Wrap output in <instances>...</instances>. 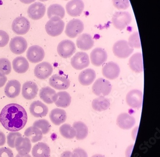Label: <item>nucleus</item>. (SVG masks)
<instances>
[{
    "instance_id": "obj_16",
    "label": "nucleus",
    "mask_w": 160,
    "mask_h": 157,
    "mask_svg": "<svg viewBox=\"0 0 160 157\" xmlns=\"http://www.w3.org/2000/svg\"><path fill=\"white\" fill-rule=\"evenodd\" d=\"M102 73L105 78L110 80L116 79L120 73V69L117 63L110 62L103 66Z\"/></svg>"
},
{
    "instance_id": "obj_37",
    "label": "nucleus",
    "mask_w": 160,
    "mask_h": 157,
    "mask_svg": "<svg viewBox=\"0 0 160 157\" xmlns=\"http://www.w3.org/2000/svg\"><path fill=\"white\" fill-rule=\"evenodd\" d=\"M33 126L39 128L42 134H46L50 132L51 126L48 121L45 119H39L35 121L33 124Z\"/></svg>"
},
{
    "instance_id": "obj_11",
    "label": "nucleus",
    "mask_w": 160,
    "mask_h": 157,
    "mask_svg": "<svg viewBox=\"0 0 160 157\" xmlns=\"http://www.w3.org/2000/svg\"><path fill=\"white\" fill-rule=\"evenodd\" d=\"M9 47L11 51L15 54H22L27 49V42L23 37H15L11 40Z\"/></svg>"
},
{
    "instance_id": "obj_24",
    "label": "nucleus",
    "mask_w": 160,
    "mask_h": 157,
    "mask_svg": "<svg viewBox=\"0 0 160 157\" xmlns=\"http://www.w3.org/2000/svg\"><path fill=\"white\" fill-rule=\"evenodd\" d=\"M129 65L130 69L134 72L137 73L143 72L144 67L142 53H136L133 55L129 59Z\"/></svg>"
},
{
    "instance_id": "obj_21",
    "label": "nucleus",
    "mask_w": 160,
    "mask_h": 157,
    "mask_svg": "<svg viewBox=\"0 0 160 157\" xmlns=\"http://www.w3.org/2000/svg\"><path fill=\"white\" fill-rule=\"evenodd\" d=\"M117 122V124L121 129L129 130L135 125L136 119L129 114L123 113L118 116Z\"/></svg>"
},
{
    "instance_id": "obj_48",
    "label": "nucleus",
    "mask_w": 160,
    "mask_h": 157,
    "mask_svg": "<svg viewBox=\"0 0 160 157\" xmlns=\"http://www.w3.org/2000/svg\"><path fill=\"white\" fill-rule=\"evenodd\" d=\"M19 1L24 4H30L34 2L36 0H19Z\"/></svg>"
},
{
    "instance_id": "obj_27",
    "label": "nucleus",
    "mask_w": 160,
    "mask_h": 157,
    "mask_svg": "<svg viewBox=\"0 0 160 157\" xmlns=\"http://www.w3.org/2000/svg\"><path fill=\"white\" fill-rule=\"evenodd\" d=\"M49 116L52 122L56 126L60 125L65 122L67 118L66 111L60 108H55L52 110Z\"/></svg>"
},
{
    "instance_id": "obj_26",
    "label": "nucleus",
    "mask_w": 160,
    "mask_h": 157,
    "mask_svg": "<svg viewBox=\"0 0 160 157\" xmlns=\"http://www.w3.org/2000/svg\"><path fill=\"white\" fill-rule=\"evenodd\" d=\"M96 77L95 72L92 69L82 71L78 76V81L83 86H88L93 82Z\"/></svg>"
},
{
    "instance_id": "obj_2",
    "label": "nucleus",
    "mask_w": 160,
    "mask_h": 157,
    "mask_svg": "<svg viewBox=\"0 0 160 157\" xmlns=\"http://www.w3.org/2000/svg\"><path fill=\"white\" fill-rule=\"evenodd\" d=\"M65 23L60 17L54 16L50 19L45 25L47 34L52 37L58 36L63 31Z\"/></svg>"
},
{
    "instance_id": "obj_19",
    "label": "nucleus",
    "mask_w": 160,
    "mask_h": 157,
    "mask_svg": "<svg viewBox=\"0 0 160 157\" xmlns=\"http://www.w3.org/2000/svg\"><path fill=\"white\" fill-rule=\"evenodd\" d=\"M39 89L35 82L31 81L26 82L22 86V94L25 99L31 100L36 97Z\"/></svg>"
},
{
    "instance_id": "obj_6",
    "label": "nucleus",
    "mask_w": 160,
    "mask_h": 157,
    "mask_svg": "<svg viewBox=\"0 0 160 157\" xmlns=\"http://www.w3.org/2000/svg\"><path fill=\"white\" fill-rule=\"evenodd\" d=\"M84 29L83 22L79 19H73L69 21L66 26L65 33L71 38H74L81 34Z\"/></svg>"
},
{
    "instance_id": "obj_40",
    "label": "nucleus",
    "mask_w": 160,
    "mask_h": 157,
    "mask_svg": "<svg viewBox=\"0 0 160 157\" xmlns=\"http://www.w3.org/2000/svg\"><path fill=\"white\" fill-rule=\"evenodd\" d=\"M113 6L118 10H126L130 6L129 0H112Z\"/></svg>"
},
{
    "instance_id": "obj_14",
    "label": "nucleus",
    "mask_w": 160,
    "mask_h": 157,
    "mask_svg": "<svg viewBox=\"0 0 160 157\" xmlns=\"http://www.w3.org/2000/svg\"><path fill=\"white\" fill-rule=\"evenodd\" d=\"M46 6L41 2H36L29 6L28 9V17L33 20H39L44 16Z\"/></svg>"
},
{
    "instance_id": "obj_23",
    "label": "nucleus",
    "mask_w": 160,
    "mask_h": 157,
    "mask_svg": "<svg viewBox=\"0 0 160 157\" xmlns=\"http://www.w3.org/2000/svg\"><path fill=\"white\" fill-rule=\"evenodd\" d=\"M15 147L19 154H28L31 151L32 145L28 138L20 136L16 138Z\"/></svg>"
},
{
    "instance_id": "obj_49",
    "label": "nucleus",
    "mask_w": 160,
    "mask_h": 157,
    "mask_svg": "<svg viewBox=\"0 0 160 157\" xmlns=\"http://www.w3.org/2000/svg\"><path fill=\"white\" fill-rule=\"evenodd\" d=\"M16 157H32L29 154H21L18 153Z\"/></svg>"
},
{
    "instance_id": "obj_41",
    "label": "nucleus",
    "mask_w": 160,
    "mask_h": 157,
    "mask_svg": "<svg viewBox=\"0 0 160 157\" xmlns=\"http://www.w3.org/2000/svg\"><path fill=\"white\" fill-rule=\"evenodd\" d=\"M22 136V134L18 132H11L7 136V143L9 147L15 148V142L16 138Z\"/></svg>"
},
{
    "instance_id": "obj_22",
    "label": "nucleus",
    "mask_w": 160,
    "mask_h": 157,
    "mask_svg": "<svg viewBox=\"0 0 160 157\" xmlns=\"http://www.w3.org/2000/svg\"><path fill=\"white\" fill-rule=\"evenodd\" d=\"M21 87V83L18 81L11 80L6 84L4 88V93L9 98H15L20 94Z\"/></svg>"
},
{
    "instance_id": "obj_17",
    "label": "nucleus",
    "mask_w": 160,
    "mask_h": 157,
    "mask_svg": "<svg viewBox=\"0 0 160 157\" xmlns=\"http://www.w3.org/2000/svg\"><path fill=\"white\" fill-rule=\"evenodd\" d=\"M84 3L82 0H71L66 5L67 13L71 17L80 16L84 9Z\"/></svg>"
},
{
    "instance_id": "obj_50",
    "label": "nucleus",
    "mask_w": 160,
    "mask_h": 157,
    "mask_svg": "<svg viewBox=\"0 0 160 157\" xmlns=\"http://www.w3.org/2000/svg\"><path fill=\"white\" fill-rule=\"evenodd\" d=\"M92 157H105V156L101 155V154H95V155L92 156Z\"/></svg>"
},
{
    "instance_id": "obj_51",
    "label": "nucleus",
    "mask_w": 160,
    "mask_h": 157,
    "mask_svg": "<svg viewBox=\"0 0 160 157\" xmlns=\"http://www.w3.org/2000/svg\"><path fill=\"white\" fill-rule=\"evenodd\" d=\"M39 1L41 2H46L48 1V0H39Z\"/></svg>"
},
{
    "instance_id": "obj_10",
    "label": "nucleus",
    "mask_w": 160,
    "mask_h": 157,
    "mask_svg": "<svg viewBox=\"0 0 160 157\" xmlns=\"http://www.w3.org/2000/svg\"><path fill=\"white\" fill-rule=\"evenodd\" d=\"M89 56L84 52H78L72 57L71 64L74 69L81 70L89 65Z\"/></svg>"
},
{
    "instance_id": "obj_28",
    "label": "nucleus",
    "mask_w": 160,
    "mask_h": 157,
    "mask_svg": "<svg viewBox=\"0 0 160 157\" xmlns=\"http://www.w3.org/2000/svg\"><path fill=\"white\" fill-rule=\"evenodd\" d=\"M51 149L47 143L39 142L34 145L32 150L33 157H49Z\"/></svg>"
},
{
    "instance_id": "obj_35",
    "label": "nucleus",
    "mask_w": 160,
    "mask_h": 157,
    "mask_svg": "<svg viewBox=\"0 0 160 157\" xmlns=\"http://www.w3.org/2000/svg\"><path fill=\"white\" fill-rule=\"evenodd\" d=\"M47 15L49 19L54 16H57L61 19H63L65 16V9L60 4H52L47 10Z\"/></svg>"
},
{
    "instance_id": "obj_52",
    "label": "nucleus",
    "mask_w": 160,
    "mask_h": 157,
    "mask_svg": "<svg viewBox=\"0 0 160 157\" xmlns=\"http://www.w3.org/2000/svg\"><path fill=\"white\" fill-rule=\"evenodd\" d=\"M64 1H68V0H64Z\"/></svg>"
},
{
    "instance_id": "obj_38",
    "label": "nucleus",
    "mask_w": 160,
    "mask_h": 157,
    "mask_svg": "<svg viewBox=\"0 0 160 157\" xmlns=\"http://www.w3.org/2000/svg\"><path fill=\"white\" fill-rule=\"evenodd\" d=\"M12 70V65L9 60L6 58L0 59V73L8 75Z\"/></svg>"
},
{
    "instance_id": "obj_25",
    "label": "nucleus",
    "mask_w": 160,
    "mask_h": 157,
    "mask_svg": "<svg viewBox=\"0 0 160 157\" xmlns=\"http://www.w3.org/2000/svg\"><path fill=\"white\" fill-rule=\"evenodd\" d=\"M76 43L79 49L82 50H88L94 46V41L91 35L83 34L78 37Z\"/></svg>"
},
{
    "instance_id": "obj_7",
    "label": "nucleus",
    "mask_w": 160,
    "mask_h": 157,
    "mask_svg": "<svg viewBox=\"0 0 160 157\" xmlns=\"http://www.w3.org/2000/svg\"><path fill=\"white\" fill-rule=\"evenodd\" d=\"M30 24L29 20L24 17H18L14 19L12 24L14 33L18 35H24L29 31Z\"/></svg>"
},
{
    "instance_id": "obj_36",
    "label": "nucleus",
    "mask_w": 160,
    "mask_h": 157,
    "mask_svg": "<svg viewBox=\"0 0 160 157\" xmlns=\"http://www.w3.org/2000/svg\"><path fill=\"white\" fill-rule=\"evenodd\" d=\"M60 133L62 136L68 139H72L76 137V132L72 126L64 124L60 127Z\"/></svg>"
},
{
    "instance_id": "obj_15",
    "label": "nucleus",
    "mask_w": 160,
    "mask_h": 157,
    "mask_svg": "<svg viewBox=\"0 0 160 157\" xmlns=\"http://www.w3.org/2000/svg\"><path fill=\"white\" fill-rule=\"evenodd\" d=\"M44 57V50L39 46H30L27 52L28 60L33 63H37L42 62Z\"/></svg>"
},
{
    "instance_id": "obj_46",
    "label": "nucleus",
    "mask_w": 160,
    "mask_h": 157,
    "mask_svg": "<svg viewBox=\"0 0 160 157\" xmlns=\"http://www.w3.org/2000/svg\"><path fill=\"white\" fill-rule=\"evenodd\" d=\"M6 143V137L3 132L0 131V147L2 146Z\"/></svg>"
},
{
    "instance_id": "obj_33",
    "label": "nucleus",
    "mask_w": 160,
    "mask_h": 157,
    "mask_svg": "<svg viewBox=\"0 0 160 157\" xmlns=\"http://www.w3.org/2000/svg\"><path fill=\"white\" fill-rule=\"evenodd\" d=\"M72 127L76 132V139L78 140H84L88 135V130L87 126L82 122H76L73 123Z\"/></svg>"
},
{
    "instance_id": "obj_20",
    "label": "nucleus",
    "mask_w": 160,
    "mask_h": 157,
    "mask_svg": "<svg viewBox=\"0 0 160 157\" xmlns=\"http://www.w3.org/2000/svg\"><path fill=\"white\" fill-rule=\"evenodd\" d=\"M31 114L35 117H42L47 116L48 107L40 100H36L31 103L29 107Z\"/></svg>"
},
{
    "instance_id": "obj_29",
    "label": "nucleus",
    "mask_w": 160,
    "mask_h": 157,
    "mask_svg": "<svg viewBox=\"0 0 160 157\" xmlns=\"http://www.w3.org/2000/svg\"><path fill=\"white\" fill-rule=\"evenodd\" d=\"M12 65L14 70L18 73H25L29 68L28 61L22 56L18 57L15 58L12 61Z\"/></svg>"
},
{
    "instance_id": "obj_18",
    "label": "nucleus",
    "mask_w": 160,
    "mask_h": 157,
    "mask_svg": "<svg viewBox=\"0 0 160 157\" xmlns=\"http://www.w3.org/2000/svg\"><path fill=\"white\" fill-rule=\"evenodd\" d=\"M92 64L95 66H101L107 61L108 55L103 48L97 47L92 51L90 55Z\"/></svg>"
},
{
    "instance_id": "obj_45",
    "label": "nucleus",
    "mask_w": 160,
    "mask_h": 157,
    "mask_svg": "<svg viewBox=\"0 0 160 157\" xmlns=\"http://www.w3.org/2000/svg\"><path fill=\"white\" fill-rule=\"evenodd\" d=\"M7 80H8V78L6 75L0 73V88L4 86Z\"/></svg>"
},
{
    "instance_id": "obj_9",
    "label": "nucleus",
    "mask_w": 160,
    "mask_h": 157,
    "mask_svg": "<svg viewBox=\"0 0 160 157\" xmlns=\"http://www.w3.org/2000/svg\"><path fill=\"white\" fill-rule=\"evenodd\" d=\"M126 102L128 106L131 108L139 109L142 105V92L138 89L130 90L127 94Z\"/></svg>"
},
{
    "instance_id": "obj_43",
    "label": "nucleus",
    "mask_w": 160,
    "mask_h": 157,
    "mask_svg": "<svg viewBox=\"0 0 160 157\" xmlns=\"http://www.w3.org/2000/svg\"><path fill=\"white\" fill-rule=\"evenodd\" d=\"M0 157H14V154L11 149L2 147L0 148Z\"/></svg>"
},
{
    "instance_id": "obj_13",
    "label": "nucleus",
    "mask_w": 160,
    "mask_h": 157,
    "mask_svg": "<svg viewBox=\"0 0 160 157\" xmlns=\"http://www.w3.org/2000/svg\"><path fill=\"white\" fill-rule=\"evenodd\" d=\"M49 84L51 87L58 90H66L70 87V82L67 77L60 74L52 75L49 79Z\"/></svg>"
},
{
    "instance_id": "obj_4",
    "label": "nucleus",
    "mask_w": 160,
    "mask_h": 157,
    "mask_svg": "<svg viewBox=\"0 0 160 157\" xmlns=\"http://www.w3.org/2000/svg\"><path fill=\"white\" fill-rule=\"evenodd\" d=\"M112 88V86L109 81L103 78H99L94 83L92 90L95 95L105 97L110 93Z\"/></svg>"
},
{
    "instance_id": "obj_39",
    "label": "nucleus",
    "mask_w": 160,
    "mask_h": 157,
    "mask_svg": "<svg viewBox=\"0 0 160 157\" xmlns=\"http://www.w3.org/2000/svg\"><path fill=\"white\" fill-rule=\"evenodd\" d=\"M128 43L129 46L132 48H141V43H140V37L138 31L134 32L131 34L128 38Z\"/></svg>"
},
{
    "instance_id": "obj_44",
    "label": "nucleus",
    "mask_w": 160,
    "mask_h": 157,
    "mask_svg": "<svg viewBox=\"0 0 160 157\" xmlns=\"http://www.w3.org/2000/svg\"><path fill=\"white\" fill-rule=\"evenodd\" d=\"M76 157H88L87 153L85 150L80 148L76 149L73 151Z\"/></svg>"
},
{
    "instance_id": "obj_1",
    "label": "nucleus",
    "mask_w": 160,
    "mask_h": 157,
    "mask_svg": "<svg viewBox=\"0 0 160 157\" xmlns=\"http://www.w3.org/2000/svg\"><path fill=\"white\" fill-rule=\"evenodd\" d=\"M28 122V114L25 108L18 104H8L0 114V122L8 131L17 132L25 127Z\"/></svg>"
},
{
    "instance_id": "obj_42",
    "label": "nucleus",
    "mask_w": 160,
    "mask_h": 157,
    "mask_svg": "<svg viewBox=\"0 0 160 157\" xmlns=\"http://www.w3.org/2000/svg\"><path fill=\"white\" fill-rule=\"evenodd\" d=\"M9 36L8 33L3 30H0V47L6 46L8 44Z\"/></svg>"
},
{
    "instance_id": "obj_12",
    "label": "nucleus",
    "mask_w": 160,
    "mask_h": 157,
    "mask_svg": "<svg viewBox=\"0 0 160 157\" xmlns=\"http://www.w3.org/2000/svg\"><path fill=\"white\" fill-rule=\"evenodd\" d=\"M34 72L35 77L39 79H46L52 74L53 68L50 63L42 62L36 66Z\"/></svg>"
},
{
    "instance_id": "obj_30",
    "label": "nucleus",
    "mask_w": 160,
    "mask_h": 157,
    "mask_svg": "<svg viewBox=\"0 0 160 157\" xmlns=\"http://www.w3.org/2000/svg\"><path fill=\"white\" fill-rule=\"evenodd\" d=\"M56 95V91L48 86L42 88L40 91V98L49 105L54 103Z\"/></svg>"
},
{
    "instance_id": "obj_47",
    "label": "nucleus",
    "mask_w": 160,
    "mask_h": 157,
    "mask_svg": "<svg viewBox=\"0 0 160 157\" xmlns=\"http://www.w3.org/2000/svg\"><path fill=\"white\" fill-rule=\"evenodd\" d=\"M60 157H76V156L73 152L70 151H66L61 154Z\"/></svg>"
},
{
    "instance_id": "obj_31",
    "label": "nucleus",
    "mask_w": 160,
    "mask_h": 157,
    "mask_svg": "<svg viewBox=\"0 0 160 157\" xmlns=\"http://www.w3.org/2000/svg\"><path fill=\"white\" fill-rule=\"evenodd\" d=\"M71 103V97L67 91H62L56 93L54 103L57 106L67 108Z\"/></svg>"
},
{
    "instance_id": "obj_5",
    "label": "nucleus",
    "mask_w": 160,
    "mask_h": 157,
    "mask_svg": "<svg viewBox=\"0 0 160 157\" xmlns=\"http://www.w3.org/2000/svg\"><path fill=\"white\" fill-rule=\"evenodd\" d=\"M133 51L134 48L129 46L126 40H118L114 43L112 47V51L114 55L120 59L128 58Z\"/></svg>"
},
{
    "instance_id": "obj_3",
    "label": "nucleus",
    "mask_w": 160,
    "mask_h": 157,
    "mask_svg": "<svg viewBox=\"0 0 160 157\" xmlns=\"http://www.w3.org/2000/svg\"><path fill=\"white\" fill-rule=\"evenodd\" d=\"M112 21L115 28L122 30L131 23L132 16L128 12H117L113 14Z\"/></svg>"
},
{
    "instance_id": "obj_8",
    "label": "nucleus",
    "mask_w": 160,
    "mask_h": 157,
    "mask_svg": "<svg viewBox=\"0 0 160 157\" xmlns=\"http://www.w3.org/2000/svg\"><path fill=\"white\" fill-rule=\"evenodd\" d=\"M76 47L74 42L69 40H64L60 42L57 46V52L62 58L71 57L76 51Z\"/></svg>"
},
{
    "instance_id": "obj_34",
    "label": "nucleus",
    "mask_w": 160,
    "mask_h": 157,
    "mask_svg": "<svg viewBox=\"0 0 160 157\" xmlns=\"http://www.w3.org/2000/svg\"><path fill=\"white\" fill-rule=\"evenodd\" d=\"M110 101L107 98L99 97L95 99L92 102V107L94 110L98 112L105 111L109 108Z\"/></svg>"
},
{
    "instance_id": "obj_32",
    "label": "nucleus",
    "mask_w": 160,
    "mask_h": 157,
    "mask_svg": "<svg viewBox=\"0 0 160 157\" xmlns=\"http://www.w3.org/2000/svg\"><path fill=\"white\" fill-rule=\"evenodd\" d=\"M24 135L30 140L31 142H38L42 139V133L41 130L35 126H30L25 130Z\"/></svg>"
}]
</instances>
